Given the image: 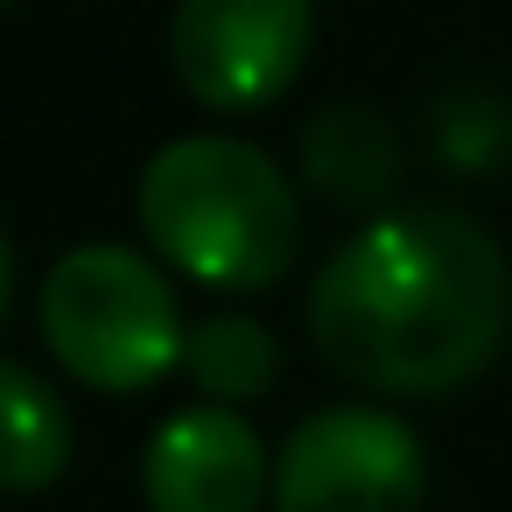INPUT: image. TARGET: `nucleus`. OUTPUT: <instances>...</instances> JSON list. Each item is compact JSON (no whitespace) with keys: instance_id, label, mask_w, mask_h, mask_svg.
Segmentation results:
<instances>
[{"instance_id":"1","label":"nucleus","mask_w":512,"mask_h":512,"mask_svg":"<svg viewBox=\"0 0 512 512\" xmlns=\"http://www.w3.org/2000/svg\"><path fill=\"white\" fill-rule=\"evenodd\" d=\"M512 316L498 239L449 211L407 204L358 225L309 281L316 351L372 393H449L491 365Z\"/></svg>"},{"instance_id":"2","label":"nucleus","mask_w":512,"mask_h":512,"mask_svg":"<svg viewBox=\"0 0 512 512\" xmlns=\"http://www.w3.org/2000/svg\"><path fill=\"white\" fill-rule=\"evenodd\" d=\"M134 218L155 253L204 288H274L302 253V197L288 169L232 134H176L155 148Z\"/></svg>"},{"instance_id":"3","label":"nucleus","mask_w":512,"mask_h":512,"mask_svg":"<svg viewBox=\"0 0 512 512\" xmlns=\"http://www.w3.org/2000/svg\"><path fill=\"white\" fill-rule=\"evenodd\" d=\"M43 337L57 365L99 393H141L183 365V309L169 274L120 239H85L43 274Z\"/></svg>"},{"instance_id":"4","label":"nucleus","mask_w":512,"mask_h":512,"mask_svg":"<svg viewBox=\"0 0 512 512\" xmlns=\"http://www.w3.org/2000/svg\"><path fill=\"white\" fill-rule=\"evenodd\" d=\"M421 435L386 407H316L274 449V512H421Z\"/></svg>"},{"instance_id":"5","label":"nucleus","mask_w":512,"mask_h":512,"mask_svg":"<svg viewBox=\"0 0 512 512\" xmlns=\"http://www.w3.org/2000/svg\"><path fill=\"white\" fill-rule=\"evenodd\" d=\"M316 36V0H176L169 57L190 99L253 113L295 85Z\"/></svg>"},{"instance_id":"6","label":"nucleus","mask_w":512,"mask_h":512,"mask_svg":"<svg viewBox=\"0 0 512 512\" xmlns=\"http://www.w3.org/2000/svg\"><path fill=\"white\" fill-rule=\"evenodd\" d=\"M141 491H148V512H260V498H274L267 442L239 407H218V400L176 407L148 435Z\"/></svg>"},{"instance_id":"7","label":"nucleus","mask_w":512,"mask_h":512,"mask_svg":"<svg viewBox=\"0 0 512 512\" xmlns=\"http://www.w3.org/2000/svg\"><path fill=\"white\" fill-rule=\"evenodd\" d=\"M64 463H71L64 393L22 358H0V491H43L64 477Z\"/></svg>"},{"instance_id":"8","label":"nucleus","mask_w":512,"mask_h":512,"mask_svg":"<svg viewBox=\"0 0 512 512\" xmlns=\"http://www.w3.org/2000/svg\"><path fill=\"white\" fill-rule=\"evenodd\" d=\"M302 162H309V176H316L330 197H351V204L379 197V190L393 183V169H400L393 127H386L372 106H323V113H309V127H302Z\"/></svg>"},{"instance_id":"9","label":"nucleus","mask_w":512,"mask_h":512,"mask_svg":"<svg viewBox=\"0 0 512 512\" xmlns=\"http://www.w3.org/2000/svg\"><path fill=\"white\" fill-rule=\"evenodd\" d=\"M183 372L204 386V400L232 407V400H260L281 379V337L246 316V309H218L204 323H190L183 337Z\"/></svg>"},{"instance_id":"10","label":"nucleus","mask_w":512,"mask_h":512,"mask_svg":"<svg viewBox=\"0 0 512 512\" xmlns=\"http://www.w3.org/2000/svg\"><path fill=\"white\" fill-rule=\"evenodd\" d=\"M8 309H15V239L0 225V323H8Z\"/></svg>"},{"instance_id":"11","label":"nucleus","mask_w":512,"mask_h":512,"mask_svg":"<svg viewBox=\"0 0 512 512\" xmlns=\"http://www.w3.org/2000/svg\"><path fill=\"white\" fill-rule=\"evenodd\" d=\"M0 8H8V0H0Z\"/></svg>"}]
</instances>
